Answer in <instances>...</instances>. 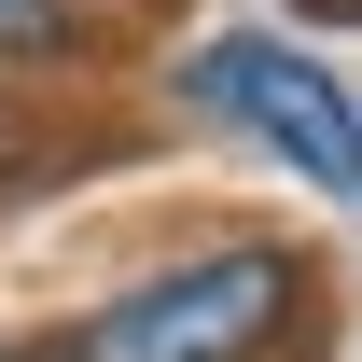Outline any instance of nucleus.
<instances>
[{"label":"nucleus","instance_id":"1","mask_svg":"<svg viewBox=\"0 0 362 362\" xmlns=\"http://www.w3.org/2000/svg\"><path fill=\"white\" fill-rule=\"evenodd\" d=\"M293 307H307V279L279 251H209V265H168L139 293H112L84 320V362H251Z\"/></svg>","mask_w":362,"mask_h":362},{"label":"nucleus","instance_id":"2","mask_svg":"<svg viewBox=\"0 0 362 362\" xmlns=\"http://www.w3.org/2000/svg\"><path fill=\"white\" fill-rule=\"evenodd\" d=\"M209 98H223L265 153H293L320 195H362V112L334 98V70H307L293 42H209Z\"/></svg>","mask_w":362,"mask_h":362}]
</instances>
